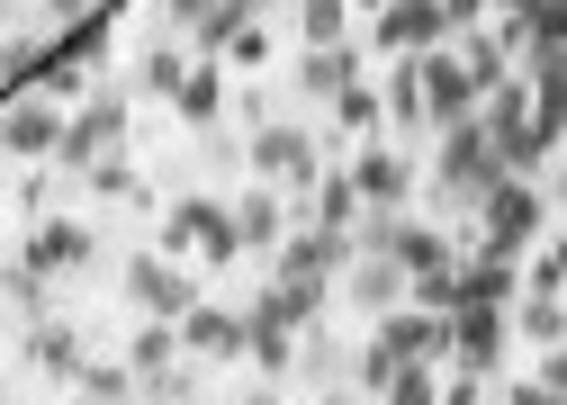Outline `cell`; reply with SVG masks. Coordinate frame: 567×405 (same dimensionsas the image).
<instances>
[{"mask_svg":"<svg viewBox=\"0 0 567 405\" xmlns=\"http://www.w3.org/2000/svg\"><path fill=\"white\" fill-rule=\"evenodd\" d=\"M468 208H477V252H495V261H523L540 235H549V208H558V198L540 189V180H486L477 198H468Z\"/></svg>","mask_w":567,"mask_h":405,"instance_id":"obj_1","label":"cell"},{"mask_svg":"<svg viewBox=\"0 0 567 405\" xmlns=\"http://www.w3.org/2000/svg\"><path fill=\"white\" fill-rule=\"evenodd\" d=\"M154 252H189L207 280H226V270L244 261V243H235V217H226V198H207V189H189V198H172L163 208V235H154Z\"/></svg>","mask_w":567,"mask_h":405,"instance_id":"obj_2","label":"cell"},{"mask_svg":"<svg viewBox=\"0 0 567 405\" xmlns=\"http://www.w3.org/2000/svg\"><path fill=\"white\" fill-rule=\"evenodd\" d=\"M244 163H252V180H261V189H289V208H307V189H316V172H324L316 135H307L298 117H252Z\"/></svg>","mask_w":567,"mask_h":405,"instance_id":"obj_3","label":"cell"},{"mask_svg":"<svg viewBox=\"0 0 567 405\" xmlns=\"http://www.w3.org/2000/svg\"><path fill=\"white\" fill-rule=\"evenodd\" d=\"M298 333H307V315H289L279 289H261V298L244 307V361L261 370V387H289V378H298Z\"/></svg>","mask_w":567,"mask_h":405,"instance_id":"obj_4","label":"cell"},{"mask_svg":"<svg viewBox=\"0 0 567 405\" xmlns=\"http://www.w3.org/2000/svg\"><path fill=\"white\" fill-rule=\"evenodd\" d=\"M126 117H135V100H126V91H91L73 117H63V145H54V163H45V172H73V180H82V163H100V154H117V145H126Z\"/></svg>","mask_w":567,"mask_h":405,"instance_id":"obj_5","label":"cell"},{"mask_svg":"<svg viewBox=\"0 0 567 405\" xmlns=\"http://www.w3.org/2000/svg\"><path fill=\"white\" fill-rule=\"evenodd\" d=\"M117 298L135 307V315H154V324H181L207 289L189 280V270L172 261V252H126V280H117Z\"/></svg>","mask_w":567,"mask_h":405,"instance_id":"obj_6","label":"cell"},{"mask_svg":"<svg viewBox=\"0 0 567 405\" xmlns=\"http://www.w3.org/2000/svg\"><path fill=\"white\" fill-rule=\"evenodd\" d=\"M433 135H442V154H433V198H460V208H468L486 180H505V163H495V145L477 135V117H468V126H433Z\"/></svg>","mask_w":567,"mask_h":405,"instance_id":"obj_7","label":"cell"},{"mask_svg":"<svg viewBox=\"0 0 567 405\" xmlns=\"http://www.w3.org/2000/svg\"><path fill=\"white\" fill-rule=\"evenodd\" d=\"M451 370L460 378H505V352H514V333H505V307H451Z\"/></svg>","mask_w":567,"mask_h":405,"instance_id":"obj_8","label":"cell"},{"mask_svg":"<svg viewBox=\"0 0 567 405\" xmlns=\"http://www.w3.org/2000/svg\"><path fill=\"white\" fill-rule=\"evenodd\" d=\"M172 333H181V361H198V370H235V361H244V307L198 298Z\"/></svg>","mask_w":567,"mask_h":405,"instance_id":"obj_9","label":"cell"},{"mask_svg":"<svg viewBox=\"0 0 567 405\" xmlns=\"http://www.w3.org/2000/svg\"><path fill=\"white\" fill-rule=\"evenodd\" d=\"M54 145H63V108L45 91L0 100V154H10V163H54Z\"/></svg>","mask_w":567,"mask_h":405,"instance_id":"obj_10","label":"cell"},{"mask_svg":"<svg viewBox=\"0 0 567 405\" xmlns=\"http://www.w3.org/2000/svg\"><path fill=\"white\" fill-rule=\"evenodd\" d=\"M28 270H37V280H63V270H91L100 261V235L82 226V217H37V235H28V252H19Z\"/></svg>","mask_w":567,"mask_h":405,"instance_id":"obj_11","label":"cell"},{"mask_svg":"<svg viewBox=\"0 0 567 405\" xmlns=\"http://www.w3.org/2000/svg\"><path fill=\"white\" fill-rule=\"evenodd\" d=\"M333 298H342L351 315H370V324H379L388 307H405V270H396L388 252H351V261L333 270Z\"/></svg>","mask_w":567,"mask_h":405,"instance_id":"obj_12","label":"cell"},{"mask_svg":"<svg viewBox=\"0 0 567 405\" xmlns=\"http://www.w3.org/2000/svg\"><path fill=\"white\" fill-rule=\"evenodd\" d=\"M226 217H235V243H244V252H279V243L298 235V208H289V189H261V180L226 198Z\"/></svg>","mask_w":567,"mask_h":405,"instance_id":"obj_13","label":"cell"},{"mask_svg":"<svg viewBox=\"0 0 567 405\" xmlns=\"http://www.w3.org/2000/svg\"><path fill=\"white\" fill-rule=\"evenodd\" d=\"M414 82H423V117H433V126H468L477 117V91H468V73H460L451 45L414 54Z\"/></svg>","mask_w":567,"mask_h":405,"instance_id":"obj_14","label":"cell"},{"mask_svg":"<svg viewBox=\"0 0 567 405\" xmlns=\"http://www.w3.org/2000/svg\"><path fill=\"white\" fill-rule=\"evenodd\" d=\"M361 45H379L388 63H396V54H433V45H442V0H388Z\"/></svg>","mask_w":567,"mask_h":405,"instance_id":"obj_15","label":"cell"},{"mask_svg":"<svg viewBox=\"0 0 567 405\" xmlns=\"http://www.w3.org/2000/svg\"><path fill=\"white\" fill-rule=\"evenodd\" d=\"M370 343H388L396 361H433V370H442V361H451V324H442L433 307H388V315L370 324Z\"/></svg>","mask_w":567,"mask_h":405,"instance_id":"obj_16","label":"cell"},{"mask_svg":"<svg viewBox=\"0 0 567 405\" xmlns=\"http://www.w3.org/2000/svg\"><path fill=\"white\" fill-rule=\"evenodd\" d=\"M342 172H351V189H361V208H405V198H414V163L396 145H361Z\"/></svg>","mask_w":567,"mask_h":405,"instance_id":"obj_17","label":"cell"},{"mask_svg":"<svg viewBox=\"0 0 567 405\" xmlns=\"http://www.w3.org/2000/svg\"><path fill=\"white\" fill-rule=\"evenodd\" d=\"M505 333H514V343H532V352H567V289H514Z\"/></svg>","mask_w":567,"mask_h":405,"instance_id":"obj_18","label":"cell"},{"mask_svg":"<svg viewBox=\"0 0 567 405\" xmlns=\"http://www.w3.org/2000/svg\"><path fill=\"white\" fill-rule=\"evenodd\" d=\"M370 73V45L342 37V45H298V100H333L342 82Z\"/></svg>","mask_w":567,"mask_h":405,"instance_id":"obj_19","label":"cell"},{"mask_svg":"<svg viewBox=\"0 0 567 405\" xmlns=\"http://www.w3.org/2000/svg\"><path fill=\"white\" fill-rule=\"evenodd\" d=\"M172 117H181L189 135H217V117H226V63H198V54H189V73H181V91H172Z\"/></svg>","mask_w":567,"mask_h":405,"instance_id":"obj_20","label":"cell"},{"mask_svg":"<svg viewBox=\"0 0 567 405\" xmlns=\"http://www.w3.org/2000/svg\"><path fill=\"white\" fill-rule=\"evenodd\" d=\"M28 352H37V370H45L54 387H73L82 361H91V352H82V333L63 324V315H37V324H28Z\"/></svg>","mask_w":567,"mask_h":405,"instance_id":"obj_21","label":"cell"},{"mask_svg":"<svg viewBox=\"0 0 567 405\" xmlns=\"http://www.w3.org/2000/svg\"><path fill=\"white\" fill-rule=\"evenodd\" d=\"M82 198H126V208H154V180L126 163V145L117 154H100V163H82Z\"/></svg>","mask_w":567,"mask_h":405,"instance_id":"obj_22","label":"cell"},{"mask_svg":"<svg viewBox=\"0 0 567 405\" xmlns=\"http://www.w3.org/2000/svg\"><path fill=\"white\" fill-rule=\"evenodd\" d=\"M181 73H189V54H181V45H145V54L126 63V100H172Z\"/></svg>","mask_w":567,"mask_h":405,"instance_id":"obj_23","label":"cell"},{"mask_svg":"<svg viewBox=\"0 0 567 405\" xmlns=\"http://www.w3.org/2000/svg\"><path fill=\"white\" fill-rule=\"evenodd\" d=\"M379 126H388V108H379V82H370V73L333 91V135H361V145H379Z\"/></svg>","mask_w":567,"mask_h":405,"instance_id":"obj_24","label":"cell"},{"mask_svg":"<svg viewBox=\"0 0 567 405\" xmlns=\"http://www.w3.org/2000/svg\"><path fill=\"white\" fill-rule=\"evenodd\" d=\"M172 361H181V333L145 315V324H135V343H126V378H135V387H154V378H163Z\"/></svg>","mask_w":567,"mask_h":405,"instance_id":"obj_25","label":"cell"},{"mask_svg":"<svg viewBox=\"0 0 567 405\" xmlns=\"http://www.w3.org/2000/svg\"><path fill=\"white\" fill-rule=\"evenodd\" d=\"M495 396H505V405H567V352H540V370L532 378H495Z\"/></svg>","mask_w":567,"mask_h":405,"instance_id":"obj_26","label":"cell"},{"mask_svg":"<svg viewBox=\"0 0 567 405\" xmlns=\"http://www.w3.org/2000/svg\"><path fill=\"white\" fill-rule=\"evenodd\" d=\"M379 108H388V117H396L405 135H433V117H423V82H414V54H396V73H388Z\"/></svg>","mask_w":567,"mask_h":405,"instance_id":"obj_27","label":"cell"},{"mask_svg":"<svg viewBox=\"0 0 567 405\" xmlns=\"http://www.w3.org/2000/svg\"><path fill=\"white\" fill-rule=\"evenodd\" d=\"M73 396L82 405H135V378H126V361H82V378H73Z\"/></svg>","mask_w":567,"mask_h":405,"instance_id":"obj_28","label":"cell"},{"mask_svg":"<svg viewBox=\"0 0 567 405\" xmlns=\"http://www.w3.org/2000/svg\"><path fill=\"white\" fill-rule=\"evenodd\" d=\"M351 37V0H298V45H342Z\"/></svg>","mask_w":567,"mask_h":405,"instance_id":"obj_29","label":"cell"},{"mask_svg":"<svg viewBox=\"0 0 567 405\" xmlns=\"http://www.w3.org/2000/svg\"><path fill=\"white\" fill-rule=\"evenodd\" d=\"M379 405H442V370H433V361H405V370L379 387Z\"/></svg>","mask_w":567,"mask_h":405,"instance_id":"obj_30","label":"cell"},{"mask_svg":"<svg viewBox=\"0 0 567 405\" xmlns=\"http://www.w3.org/2000/svg\"><path fill=\"white\" fill-rule=\"evenodd\" d=\"M217 63H226V73H261V63H270V28H261V19H244V28L217 45Z\"/></svg>","mask_w":567,"mask_h":405,"instance_id":"obj_31","label":"cell"},{"mask_svg":"<svg viewBox=\"0 0 567 405\" xmlns=\"http://www.w3.org/2000/svg\"><path fill=\"white\" fill-rule=\"evenodd\" d=\"M523 289H567V261H558V243L523 261Z\"/></svg>","mask_w":567,"mask_h":405,"instance_id":"obj_32","label":"cell"},{"mask_svg":"<svg viewBox=\"0 0 567 405\" xmlns=\"http://www.w3.org/2000/svg\"><path fill=\"white\" fill-rule=\"evenodd\" d=\"M163 10H172V28H181V37H198L207 19H217V10H226V0H163Z\"/></svg>","mask_w":567,"mask_h":405,"instance_id":"obj_33","label":"cell"},{"mask_svg":"<svg viewBox=\"0 0 567 405\" xmlns=\"http://www.w3.org/2000/svg\"><path fill=\"white\" fill-rule=\"evenodd\" d=\"M45 10V28H73V19H91V10H109V0H37Z\"/></svg>","mask_w":567,"mask_h":405,"instance_id":"obj_34","label":"cell"},{"mask_svg":"<svg viewBox=\"0 0 567 405\" xmlns=\"http://www.w3.org/2000/svg\"><path fill=\"white\" fill-rule=\"evenodd\" d=\"M235 405H279V387H252V396H235Z\"/></svg>","mask_w":567,"mask_h":405,"instance_id":"obj_35","label":"cell"},{"mask_svg":"<svg viewBox=\"0 0 567 405\" xmlns=\"http://www.w3.org/2000/svg\"><path fill=\"white\" fill-rule=\"evenodd\" d=\"M324 405H370V396H351V387H333V396H324Z\"/></svg>","mask_w":567,"mask_h":405,"instance_id":"obj_36","label":"cell"},{"mask_svg":"<svg viewBox=\"0 0 567 405\" xmlns=\"http://www.w3.org/2000/svg\"><path fill=\"white\" fill-rule=\"evenodd\" d=\"M0 28H10V0H0Z\"/></svg>","mask_w":567,"mask_h":405,"instance_id":"obj_37","label":"cell"},{"mask_svg":"<svg viewBox=\"0 0 567 405\" xmlns=\"http://www.w3.org/2000/svg\"><path fill=\"white\" fill-rule=\"evenodd\" d=\"M189 405H198V396H189Z\"/></svg>","mask_w":567,"mask_h":405,"instance_id":"obj_38","label":"cell"}]
</instances>
